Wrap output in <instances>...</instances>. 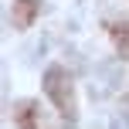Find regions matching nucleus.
<instances>
[{
    "label": "nucleus",
    "mask_w": 129,
    "mask_h": 129,
    "mask_svg": "<svg viewBox=\"0 0 129 129\" xmlns=\"http://www.w3.org/2000/svg\"><path fill=\"white\" fill-rule=\"evenodd\" d=\"M109 38L116 44V51L122 58H129V20H112L109 24Z\"/></svg>",
    "instance_id": "nucleus-4"
},
{
    "label": "nucleus",
    "mask_w": 129,
    "mask_h": 129,
    "mask_svg": "<svg viewBox=\"0 0 129 129\" xmlns=\"http://www.w3.org/2000/svg\"><path fill=\"white\" fill-rule=\"evenodd\" d=\"M14 27H20V31H27V27L38 20V0H14Z\"/></svg>",
    "instance_id": "nucleus-3"
},
{
    "label": "nucleus",
    "mask_w": 129,
    "mask_h": 129,
    "mask_svg": "<svg viewBox=\"0 0 129 129\" xmlns=\"http://www.w3.org/2000/svg\"><path fill=\"white\" fill-rule=\"evenodd\" d=\"M44 92L54 102L58 116L64 119V126L75 129V119H78V112H75V82H71V75L61 64H51V68L44 71Z\"/></svg>",
    "instance_id": "nucleus-1"
},
{
    "label": "nucleus",
    "mask_w": 129,
    "mask_h": 129,
    "mask_svg": "<svg viewBox=\"0 0 129 129\" xmlns=\"http://www.w3.org/2000/svg\"><path fill=\"white\" fill-rule=\"evenodd\" d=\"M17 126L20 129H48L44 122V116H41V109H38V102H17Z\"/></svg>",
    "instance_id": "nucleus-2"
}]
</instances>
